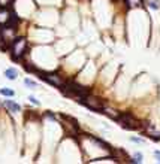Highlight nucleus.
Listing matches in <instances>:
<instances>
[{"instance_id": "obj_1", "label": "nucleus", "mask_w": 160, "mask_h": 164, "mask_svg": "<svg viewBox=\"0 0 160 164\" xmlns=\"http://www.w3.org/2000/svg\"><path fill=\"white\" fill-rule=\"evenodd\" d=\"M63 93L66 96H69V97L82 99V97H85V96L90 94V90L85 88V87H82V85H80V84H77V82L69 81L63 85Z\"/></svg>"}, {"instance_id": "obj_2", "label": "nucleus", "mask_w": 160, "mask_h": 164, "mask_svg": "<svg viewBox=\"0 0 160 164\" xmlns=\"http://www.w3.org/2000/svg\"><path fill=\"white\" fill-rule=\"evenodd\" d=\"M80 102L84 106H87L88 109H91V111H94V112H102V111L105 109L103 102H102L100 99L94 97V96H90V94L85 96V97H82V99H80Z\"/></svg>"}, {"instance_id": "obj_12", "label": "nucleus", "mask_w": 160, "mask_h": 164, "mask_svg": "<svg viewBox=\"0 0 160 164\" xmlns=\"http://www.w3.org/2000/svg\"><path fill=\"white\" fill-rule=\"evenodd\" d=\"M141 158H142V155H141L139 152H138V154H135V163H141V161H142Z\"/></svg>"}, {"instance_id": "obj_7", "label": "nucleus", "mask_w": 160, "mask_h": 164, "mask_svg": "<svg viewBox=\"0 0 160 164\" xmlns=\"http://www.w3.org/2000/svg\"><path fill=\"white\" fill-rule=\"evenodd\" d=\"M5 76H6L8 79L14 81V79H17V76H18V72H17V69H12V67H9V69H6V70H5Z\"/></svg>"}, {"instance_id": "obj_6", "label": "nucleus", "mask_w": 160, "mask_h": 164, "mask_svg": "<svg viewBox=\"0 0 160 164\" xmlns=\"http://www.w3.org/2000/svg\"><path fill=\"white\" fill-rule=\"evenodd\" d=\"M3 105H5V108H8V109H9V112H12V114H17V112H20V111H21V106H20L18 103L12 102V100H5V102H3Z\"/></svg>"}, {"instance_id": "obj_3", "label": "nucleus", "mask_w": 160, "mask_h": 164, "mask_svg": "<svg viewBox=\"0 0 160 164\" xmlns=\"http://www.w3.org/2000/svg\"><path fill=\"white\" fill-rule=\"evenodd\" d=\"M27 41L24 38H20V39H15L14 41V45H12V58L14 60H20L26 51H27Z\"/></svg>"}, {"instance_id": "obj_15", "label": "nucleus", "mask_w": 160, "mask_h": 164, "mask_svg": "<svg viewBox=\"0 0 160 164\" xmlns=\"http://www.w3.org/2000/svg\"><path fill=\"white\" fill-rule=\"evenodd\" d=\"M154 155H156V158H157V161L160 163V151H156L154 152Z\"/></svg>"}, {"instance_id": "obj_10", "label": "nucleus", "mask_w": 160, "mask_h": 164, "mask_svg": "<svg viewBox=\"0 0 160 164\" xmlns=\"http://www.w3.org/2000/svg\"><path fill=\"white\" fill-rule=\"evenodd\" d=\"M148 6H150V8H153V9H159V8H160V5L156 2V0H148Z\"/></svg>"}, {"instance_id": "obj_11", "label": "nucleus", "mask_w": 160, "mask_h": 164, "mask_svg": "<svg viewBox=\"0 0 160 164\" xmlns=\"http://www.w3.org/2000/svg\"><path fill=\"white\" fill-rule=\"evenodd\" d=\"M24 84H26L27 87H30V88H36V87H38V85H36V82L32 81V79H29V78H27V79L24 81Z\"/></svg>"}, {"instance_id": "obj_8", "label": "nucleus", "mask_w": 160, "mask_h": 164, "mask_svg": "<svg viewBox=\"0 0 160 164\" xmlns=\"http://www.w3.org/2000/svg\"><path fill=\"white\" fill-rule=\"evenodd\" d=\"M103 111H105V114H106L108 117H111V118H114L115 121H117V120H118V117H120V115H118V114H117V112H115L114 109H108V108H105Z\"/></svg>"}, {"instance_id": "obj_5", "label": "nucleus", "mask_w": 160, "mask_h": 164, "mask_svg": "<svg viewBox=\"0 0 160 164\" xmlns=\"http://www.w3.org/2000/svg\"><path fill=\"white\" fill-rule=\"evenodd\" d=\"M42 78L48 82V84H51V85H54V87H58V88H61V87L64 85L63 79H61L58 75H55V73H42Z\"/></svg>"}, {"instance_id": "obj_9", "label": "nucleus", "mask_w": 160, "mask_h": 164, "mask_svg": "<svg viewBox=\"0 0 160 164\" xmlns=\"http://www.w3.org/2000/svg\"><path fill=\"white\" fill-rule=\"evenodd\" d=\"M0 94H3V96H6V97H12L15 93H14L12 90H8V88H2V90H0Z\"/></svg>"}, {"instance_id": "obj_14", "label": "nucleus", "mask_w": 160, "mask_h": 164, "mask_svg": "<svg viewBox=\"0 0 160 164\" xmlns=\"http://www.w3.org/2000/svg\"><path fill=\"white\" fill-rule=\"evenodd\" d=\"M29 100H30V102H32L33 105H39V102H38V100H36V99H35L33 96H30V97H29Z\"/></svg>"}, {"instance_id": "obj_4", "label": "nucleus", "mask_w": 160, "mask_h": 164, "mask_svg": "<svg viewBox=\"0 0 160 164\" xmlns=\"http://www.w3.org/2000/svg\"><path fill=\"white\" fill-rule=\"evenodd\" d=\"M117 121L121 124V127H123V128H127V130H136V128H139V123H138V120H136V118H133V115H132V114H124V115H120Z\"/></svg>"}, {"instance_id": "obj_13", "label": "nucleus", "mask_w": 160, "mask_h": 164, "mask_svg": "<svg viewBox=\"0 0 160 164\" xmlns=\"http://www.w3.org/2000/svg\"><path fill=\"white\" fill-rule=\"evenodd\" d=\"M130 140L132 142H136V143H144V140L142 139H138V137H130Z\"/></svg>"}]
</instances>
